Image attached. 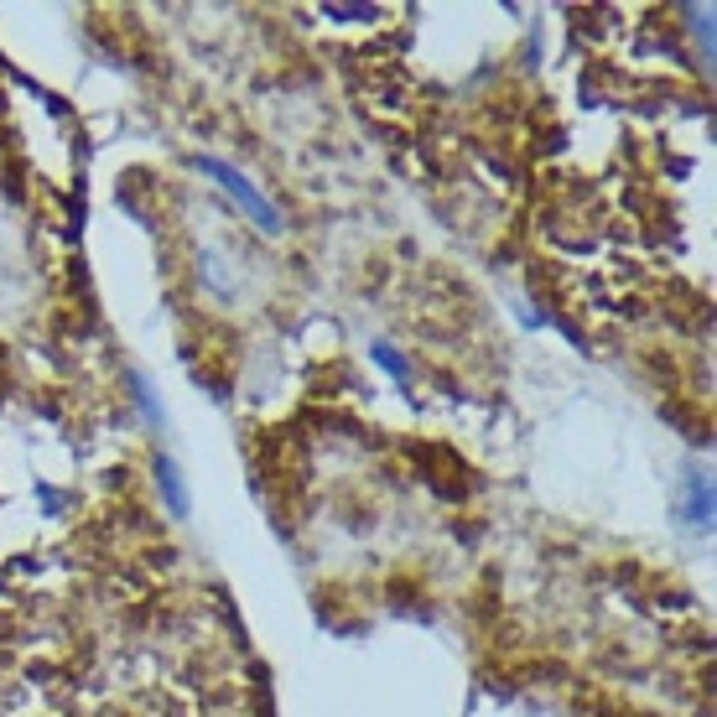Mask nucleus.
<instances>
[{
  "instance_id": "f257e3e1",
  "label": "nucleus",
  "mask_w": 717,
  "mask_h": 717,
  "mask_svg": "<svg viewBox=\"0 0 717 717\" xmlns=\"http://www.w3.org/2000/svg\"><path fill=\"white\" fill-rule=\"evenodd\" d=\"M192 167L203 172V177H214L218 188L229 192V198H235L239 209H244V214H250V218H255V224H261L265 235H276V229H281V214H276V203H271V198H265V192L255 188V183H250V177H244V172H239V167H229L224 156H198Z\"/></svg>"
},
{
  "instance_id": "f03ea898",
  "label": "nucleus",
  "mask_w": 717,
  "mask_h": 717,
  "mask_svg": "<svg viewBox=\"0 0 717 717\" xmlns=\"http://www.w3.org/2000/svg\"><path fill=\"white\" fill-rule=\"evenodd\" d=\"M681 520H687L692 530H713V478H707V474H687Z\"/></svg>"
},
{
  "instance_id": "7ed1b4c3",
  "label": "nucleus",
  "mask_w": 717,
  "mask_h": 717,
  "mask_svg": "<svg viewBox=\"0 0 717 717\" xmlns=\"http://www.w3.org/2000/svg\"><path fill=\"white\" fill-rule=\"evenodd\" d=\"M156 489H162V500H167L172 515H177V520H188V515H192V494H188V483H183V468H177L167 453H156Z\"/></svg>"
},
{
  "instance_id": "20e7f679",
  "label": "nucleus",
  "mask_w": 717,
  "mask_h": 717,
  "mask_svg": "<svg viewBox=\"0 0 717 717\" xmlns=\"http://www.w3.org/2000/svg\"><path fill=\"white\" fill-rule=\"evenodd\" d=\"M130 395H136V406H141L146 427H151V431L167 427V411H162V401H156V390H151V380H146V375H130Z\"/></svg>"
},
{
  "instance_id": "39448f33",
  "label": "nucleus",
  "mask_w": 717,
  "mask_h": 717,
  "mask_svg": "<svg viewBox=\"0 0 717 717\" xmlns=\"http://www.w3.org/2000/svg\"><path fill=\"white\" fill-rule=\"evenodd\" d=\"M369 358L380 364V369H385V375H390V380H401V385L411 380V364H406V358H401V354H395L390 343H375V349H369Z\"/></svg>"
}]
</instances>
